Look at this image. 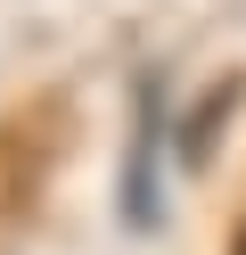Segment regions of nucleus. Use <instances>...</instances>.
Wrapping results in <instances>:
<instances>
[{
  "mask_svg": "<svg viewBox=\"0 0 246 255\" xmlns=\"http://www.w3.org/2000/svg\"><path fill=\"white\" fill-rule=\"evenodd\" d=\"M156 148H164V83L140 74V124H131V156H123V222H131V231H156V222H164Z\"/></svg>",
  "mask_w": 246,
  "mask_h": 255,
  "instance_id": "1",
  "label": "nucleus"
},
{
  "mask_svg": "<svg viewBox=\"0 0 246 255\" xmlns=\"http://www.w3.org/2000/svg\"><path fill=\"white\" fill-rule=\"evenodd\" d=\"M238 255H246V239H238Z\"/></svg>",
  "mask_w": 246,
  "mask_h": 255,
  "instance_id": "2",
  "label": "nucleus"
}]
</instances>
